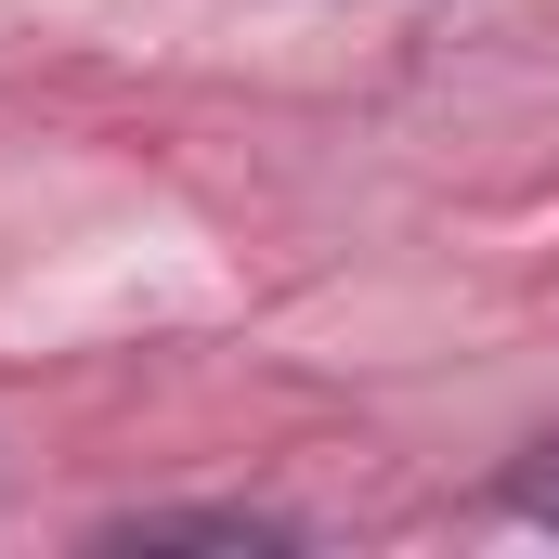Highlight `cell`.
I'll return each instance as SVG.
<instances>
[{"instance_id": "6da1fadb", "label": "cell", "mask_w": 559, "mask_h": 559, "mask_svg": "<svg viewBox=\"0 0 559 559\" xmlns=\"http://www.w3.org/2000/svg\"><path fill=\"white\" fill-rule=\"evenodd\" d=\"M105 547H286L274 508H131L105 521Z\"/></svg>"}, {"instance_id": "7a4b0ae2", "label": "cell", "mask_w": 559, "mask_h": 559, "mask_svg": "<svg viewBox=\"0 0 559 559\" xmlns=\"http://www.w3.org/2000/svg\"><path fill=\"white\" fill-rule=\"evenodd\" d=\"M508 508H521V521H547V534H559V442H534V455L508 468Z\"/></svg>"}]
</instances>
